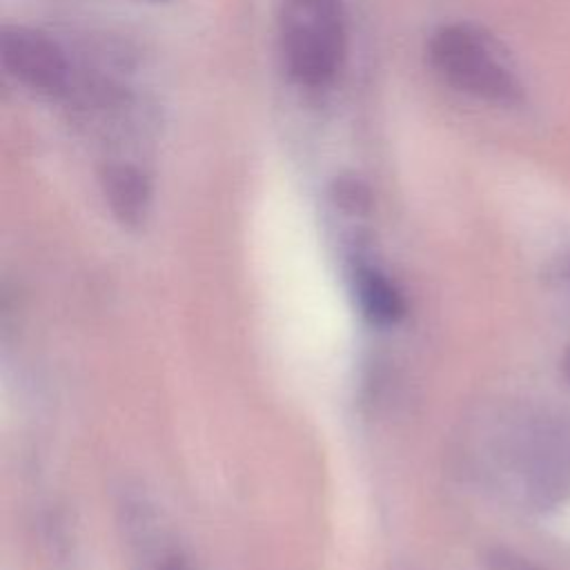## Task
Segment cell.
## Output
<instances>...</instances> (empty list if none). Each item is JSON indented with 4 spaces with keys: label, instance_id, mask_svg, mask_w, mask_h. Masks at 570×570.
I'll use <instances>...</instances> for the list:
<instances>
[{
    "label": "cell",
    "instance_id": "obj_1",
    "mask_svg": "<svg viewBox=\"0 0 570 570\" xmlns=\"http://www.w3.org/2000/svg\"><path fill=\"white\" fill-rule=\"evenodd\" d=\"M434 71L476 100L497 107L525 102V85L508 51L474 24H445L428 47Z\"/></svg>",
    "mask_w": 570,
    "mask_h": 570
},
{
    "label": "cell",
    "instance_id": "obj_9",
    "mask_svg": "<svg viewBox=\"0 0 570 570\" xmlns=\"http://www.w3.org/2000/svg\"><path fill=\"white\" fill-rule=\"evenodd\" d=\"M563 374H566V379L570 381V350H568L566 356H563Z\"/></svg>",
    "mask_w": 570,
    "mask_h": 570
},
{
    "label": "cell",
    "instance_id": "obj_2",
    "mask_svg": "<svg viewBox=\"0 0 570 570\" xmlns=\"http://www.w3.org/2000/svg\"><path fill=\"white\" fill-rule=\"evenodd\" d=\"M341 0H283L278 16L281 53L287 73L305 87L334 80L345 56Z\"/></svg>",
    "mask_w": 570,
    "mask_h": 570
},
{
    "label": "cell",
    "instance_id": "obj_6",
    "mask_svg": "<svg viewBox=\"0 0 570 570\" xmlns=\"http://www.w3.org/2000/svg\"><path fill=\"white\" fill-rule=\"evenodd\" d=\"M334 200L352 214L370 209V191L358 180H336Z\"/></svg>",
    "mask_w": 570,
    "mask_h": 570
},
{
    "label": "cell",
    "instance_id": "obj_5",
    "mask_svg": "<svg viewBox=\"0 0 570 570\" xmlns=\"http://www.w3.org/2000/svg\"><path fill=\"white\" fill-rule=\"evenodd\" d=\"M354 292L361 312L376 325H392L405 314L401 289L374 267H361L354 274Z\"/></svg>",
    "mask_w": 570,
    "mask_h": 570
},
{
    "label": "cell",
    "instance_id": "obj_4",
    "mask_svg": "<svg viewBox=\"0 0 570 570\" xmlns=\"http://www.w3.org/2000/svg\"><path fill=\"white\" fill-rule=\"evenodd\" d=\"M102 191L109 209L122 225H140L147 216L151 187L147 176L127 163H111L102 169Z\"/></svg>",
    "mask_w": 570,
    "mask_h": 570
},
{
    "label": "cell",
    "instance_id": "obj_7",
    "mask_svg": "<svg viewBox=\"0 0 570 570\" xmlns=\"http://www.w3.org/2000/svg\"><path fill=\"white\" fill-rule=\"evenodd\" d=\"M488 570H539V568L532 566L528 559L517 557L514 552L494 550L488 557Z\"/></svg>",
    "mask_w": 570,
    "mask_h": 570
},
{
    "label": "cell",
    "instance_id": "obj_3",
    "mask_svg": "<svg viewBox=\"0 0 570 570\" xmlns=\"http://www.w3.org/2000/svg\"><path fill=\"white\" fill-rule=\"evenodd\" d=\"M2 67L31 91L58 96L69 87V62L53 40L24 29L7 27L0 38Z\"/></svg>",
    "mask_w": 570,
    "mask_h": 570
},
{
    "label": "cell",
    "instance_id": "obj_8",
    "mask_svg": "<svg viewBox=\"0 0 570 570\" xmlns=\"http://www.w3.org/2000/svg\"><path fill=\"white\" fill-rule=\"evenodd\" d=\"M156 570H189V568H187V563H183L180 559L169 557V559H165Z\"/></svg>",
    "mask_w": 570,
    "mask_h": 570
}]
</instances>
